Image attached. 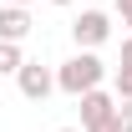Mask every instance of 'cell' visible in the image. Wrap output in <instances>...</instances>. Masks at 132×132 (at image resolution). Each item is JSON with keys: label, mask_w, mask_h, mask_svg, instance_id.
<instances>
[{"label": "cell", "mask_w": 132, "mask_h": 132, "mask_svg": "<svg viewBox=\"0 0 132 132\" xmlns=\"http://www.w3.org/2000/svg\"><path fill=\"white\" fill-rule=\"evenodd\" d=\"M102 76H107V66L97 61V51H76L71 61H61V66H56V86H61L66 97H81V92L102 86Z\"/></svg>", "instance_id": "cell-1"}, {"label": "cell", "mask_w": 132, "mask_h": 132, "mask_svg": "<svg viewBox=\"0 0 132 132\" xmlns=\"http://www.w3.org/2000/svg\"><path fill=\"white\" fill-rule=\"evenodd\" d=\"M81 132H122V122H117V102L107 97L102 86L81 92Z\"/></svg>", "instance_id": "cell-2"}, {"label": "cell", "mask_w": 132, "mask_h": 132, "mask_svg": "<svg viewBox=\"0 0 132 132\" xmlns=\"http://www.w3.org/2000/svg\"><path fill=\"white\" fill-rule=\"evenodd\" d=\"M15 81H20V97H26V102H46L51 92H56V71L41 66V61H20Z\"/></svg>", "instance_id": "cell-3"}, {"label": "cell", "mask_w": 132, "mask_h": 132, "mask_svg": "<svg viewBox=\"0 0 132 132\" xmlns=\"http://www.w3.org/2000/svg\"><path fill=\"white\" fill-rule=\"evenodd\" d=\"M71 36H76L81 51H97L102 41L112 36V15H107V10H81V15L71 20Z\"/></svg>", "instance_id": "cell-4"}, {"label": "cell", "mask_w": 132, "mask_h": 132, "mask_svg": "<svg viewBox=\"0 0 132 132\" xmlns=\"http://www.w3.org/2000/svg\"><path fill=\"white\" fill-rule=\"evenodd\" d=\"M26 36H31L26 5H5V10H0V41H26Z\"/></svg>", "instance_id": "cell-5"}, {"label": "cell", "mask_w": 132, "mask_h": 132, "mask_svg": "<svg viewBox=\"0 0 132 132\" xmlns=\"http://www.w3.org/2000/svg\"><path fill=\"white\" fill-rule=\"evenodd\" d=\"M117 97H132V36L122 41V66H117Z\"/></svg>", "instance_id": "cell-6"}, {"label": "cell", "mask_w": 132, "mask_h": 132, "mask_svg": "<svg viewBox=\"0 0 132 132\" xmlns=\"http://www.w3.org/2000/svg\"><path fill=\"white\" fill-rule=\"evenodd\" d=\"M20 61H26L20 56V41H0V76H15Z\"/></svg>", "instance_id": "cell-7"}, {"label": "cell", "mask_w": 132, "mask_h": 132, "mask_svg": "<svg viewBox=\"0 0 132 132\" xmlns=\"http://www.w3.org/2000/svg\"><path fill=\"white\" fill-rule=\"evenodd\" d=\"M117 122H122V132H132V97H117Z\"/></svg>", "instance_id": "cell-8"}, {"label": "cell", "mask_w": 132, "mask_h": 132, "mask_svg": "<svg viewBox=\"0 0 132 132\" xmlns=\"http://www.w3.org/2000/svg\"><path fill=\"white\" fill-rule=\"evenodd\" d=\"M117 15H122V26H132V0H117Z\"/></svg>", "instance_id": "cell-9"}, {"label": "cell", "mask_w": 132, "mask_h": 132, "mask_svg": "<svg viewBox=\"0 0 132 132\" xmlns=\"http://www.w3.org/2000/svg\"><path fill=\"white\" fill-rule=\"evenodd\" d=\"M51 5H76V0H51Z\"/></svg>", "instance_id": "cell-10"}, {"label": "cell", "mask_w": 132, "mask_h": 132, "mask_svg": "<svg viewBox=\"0 0 132 132\" xmlns=\"http://www.w3.org/2000/svg\"><path fill=\"white\" fill-rule=\"evenodd\" d=\"M10 5H31V0H10Z\"/></svg>", "instance_id": "cell-11"}, {"label": "cell", "mask_w": 132, "mask_h": 132, "mask_svg": "<svg viewBox=\"0 0 132 132\" xmlns=\"http://www.w3.org/2000/svg\"><path fill=\"white\" fill-rule=\"evenodd\" d=\"M61 132H81V127H61Z\"/></svg>", "instance_id": "cell-12"}]
</instances>
